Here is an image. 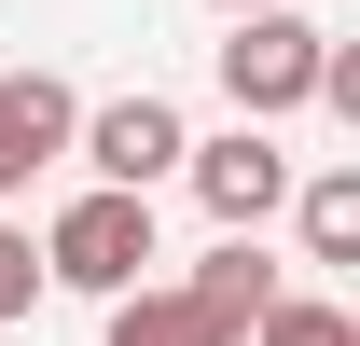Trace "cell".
<instances>
[{
  "label": "cell",
  "instance_id": "1",
  "mask_svg": "<svg viewBox=\"0 0 360 346\" xmlns=\"http://www.w3.org/2000/svg\"><path fill=\"white\" fill-rule=\"evenodd\" d=\"M319 56H333V28H319V14H291V0H250V14H222V97L250 111V125H291V111H319Z\"/></svg>",
  "mask_w": 360,
  "mask_h": 346
},
{
  "label": "cell",
  "instance_id": "2",
  "mask_svg": "<svg viewBox=\"0 0 360 346\" xmlns=\"http://www.w3.org/2000/svg\"><path fill=\"white\" fill-rule=\"evenodd\" d=\"M42 277L56 291H125V277H153V194H125V180H84L70 208L42 222Z\"/></svg>",
  "mask_w": 360,
  "mask_h": 346
},
{
  "label": "cell",
  "instance_id": "3",
  "mask_svg": "<svg viewBox=\"0 0 360 346\" xmlns=\"http://www.w3.org/2000/svg\"><path fill=\"white\" fill-rule=\"evenodd\" d=\"M180 180H194V208H208V222L264 236L277 194H291V153H277V125H250V111H236L222 139H180Z\"/></svg>",
  "mask_w": 360,
  "mask_h": 346
},
{
  "label": "cell",
  "instance_id": "4",
  "mask_svg": "<svg viewBox=\"0 0 360 346\" xmlns=\"http://www.w3.org/2000/svg\"><path fill=\"white\" fill-rule=\"evenodd\" d=\"M180 139H194V125H180V97L139 84V97H97L84 125H70V153H84L97 180H125V194H153V180H180Z\"/></svg>",
  "mask_w": 360,
  "mask_h": 346
},
{
  "label": "cell",
  "instance_id": "5",
  "mask_svg": "<svg viewBox=\"0 0 360 346\" xmlns=\"http://www.w3.org/2000/svg\"><path fill=\"white\" fill-rule=\"evenodd\" d=\"M70 125H84V97L56 84V70H0V208L42 167H70Z\"/></svg>",
  "mask_w": 360,
  "mask_h": 346
},
{
  "label": "cell",
  "instance_id": "6",
  "mask_svg": "<svg viewBox=\"0 0 360 346\" xmlns=\"http://www.w3.org/2000/svg\"><path fill=\"white\" fill-rule=\"evenodd\" d=\"M180 291L208 305V319H222V333H250V319H264V305L291 291V277H277V250H264V236H236V222H222V250L194 263V277H180Z\"/></svg>",
  "mask_w": 360,
  "mask_h": 346
},
{
  "label": "cell",
  "instance_id": "7",
  "mask_svg": "<svg viewBox=\"0 0 360 346\" xmlns=\"http://www.w3.org/2000/svg\"><path fill=\"white\" fill-rule=\"evenodd\" d=\"M111 346H236V333L180 291V277H125V291H111Z\"/></svg>",
  "mask_w": 360,
  "mask_h": 346
},
{
  "label": "cell",
  "instance_id": "8",
  "mask_svg": "<svg viewBox=\"0 0 360 346\" xmlns=\"http://www.w3.org/2000/svg\"><path fill=\"white\" fill-rule=\"evenodd\" d=\"M291 236H305V263H360V167H291Z\"/></svg>",
  "mask_w": 360,
  "mask_h": 346
},
{
  "label": "cell",
  "instance_id": "9",
  "mask_svg": "<svg viewBox=\"0 0 360 346\" xmlns=\"http://www.w3.org/2000/svg\"><path fill=\"white\" fill-rule=\"evenodd\" d=\"M236 346H360V319H347L333 291H277V305H264Z\"/></svg>",
  "mask_w": 360,
  "mask_h": 346
},
{
  "label": "cell",
  "instance_id": "10",
  "mask_svg": "<svg viewBox=\"0 0 360 346\" xmlns=\"http://www.w3.org/2000/svg\"><path fill=\"white\" fill-rule=\"evenodd\" d=\"M42 291H56V277H42V236H28V222H0V319H28Z\"/></svg>",
  "mask_w": 360,
  "mask_h": 346
},
{
  "label": "cell",
  "instance_id": "11",
  "mask_svg": "<svg viewBox=\"0 0 360 346\" xmlns=\"http://www.w3.org/2000/svg\"><path fill=\"white\" fill-rule=\"evenodd\" d=\"M208 14H250V0H208Z\"/></svg>",
  "mask_w": 360,
  "mask_h": 346
}]
</instances>
